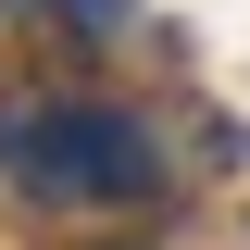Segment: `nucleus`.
Instances as JSON below:
<instances>
[{"instance_id": "nucleus-1", "label": "nucleus", "mask_w": 250, "mask_h": 250, "mask_svg": "<svg viewBox=\"0 0 250 250\" xmlns=\"http://www.w3.org/2000/svg\"><path fill=\"white\" fill-rule=\"evenodd\" d=\"M0 163H13V188H38V200H150V138L125 113H100V100H50L38 125H13L0 138Z\"/></svg>"}]
</instances>
